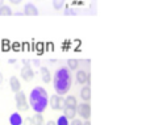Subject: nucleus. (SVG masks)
<instances>
[{"instance_id":"obj_8","label":"nucleus","mask_w":150,"mask_h":125,"mask_svg":"<svg viewBox=\"0 0 150 125\" xmlns=\"http://www.w3.org/2000/svg\"><path fill=\"white\" fill-rule=\"evenodd\" d=\"M24 119L21 117L20 112H15L9 116V124L11 125H23Z\"/></svg>"},{"instance_id":"obj_5","label":"nucleus","mask_w":150,"mask_h":125,"mask_svg":"<svg viewBox=\"0 0 150 125\" xmlns=\"http://www.w3.org/2000/svg\"><path fill=\"white\" fill-rule=\"evenodd\" d=\"M76 82L79 84L90 83L91 78H90V74H88V71H86V70H78L76 71Z\"/></svg>"},{"instance_id":"obj_27","label":"nucleus","mask_w":150,"mask_h":125,"mask_svg":"<svg viewBox=\"0 0 150 125\" xmlns=\"http://www.w3.org/2000/svg\"><path fill=\"white\" fill-rule=\"evenodd\" d=\"M23 63H24V66H29V61L28 59H23Z\"/></svg>"},{"instance_id":"obj_17","label":"nucleus","mask_w":150,"mask_h":125,"mask_svg":"<svg viewBox=\"0 0 150 125\" xmlns=\"http://www.w3.org/2000/svg\"><path fill=\"white\" fill-rule=\"evenodd\" d=\"M33 123L34 125H44V116H42V113L36 112V115L33 116Z\"/></svg>"},{"instance_id":"obj_18","label":"nucleus","mask_w":150,"mask_h":125,"mask_svg":"<svg viewBox=\"0 0 150 125\" xmlns=\"http://www.w3.org/2000/svg\"><path fill=\"white\" fill-rule=\"evenodd\" d=\"M65 1L66 0H53V8L55 11H61L65 5Z\"/></svg>"},{"instance_id":"obj_28","label":"nucleus","mask_w":150,"mask_h":125,"mask_svg":"<svg viewBox=\"0 0 150 125\" xmlns=\"http://www.w3.org/2000/svg\"><path fill=\"white\" fill-rule=\"evenodd\" d=\"M83 125H91V123H90V120H86V121H84V124H83Z\"/></svg>"},{"instance_id":"obj_19","label":"nucleus","mask_w":150,"mask_h":125,"mask_svg":"<svg viewBox=\"0 0 150 125\" xmlns=\"http://www.w3.org/2000/svg\"><path fill=\"white\" fill-rule=\"evenodd\" d=\"M57 125H70V124H69V119L66 117L65 115L59 116V117H58V120H57Z\"/></svg>"},{"instance_id":"obj_4","label":"nucleus","mask_w":150,"mask_h":125,"mask_svg":"<svg viewBox=\"0 0 150 125\" xmlns=\"http://www.w3.org/2000/svg\"><path fill=\"white\" fill-rule=\"evenodd\" d=\"M76 111H78V115L82 116V119H84V120H90V117H91V105H90L88 102H84V103H82V104H78Z\"/></svg>"},{"instance_id":"obj_24","label":"nucleus","mask_w":150,"mask_h":125,"mask_svg":"<svg viewBox=\"0 0 150 125\" xmlns=\"http://www.w3.org/2000/svg\"><path fill=\"white\" fill-rule=\"evenodd\" d=\"M33 63H34L36 66H38V67H40V65H41V61H40V59H33Z\"/></svg>"},{"instance_id":"obj_10","label":"nucleus","mask_w":150,"mask_h":125,"mask_svg":"<svg viewBox=\"0 0 150 125\" xmlns=\"http://www.w3.org/2000/svg\"><path fill=\"white\" fill-rule=\"evenodd\" d=\"M80 97H82L83 102H90V100H91V88H90V84L82 87V90H80Z\"/></svg>"},{"instance_id":"obj_3","label":"nucleus","mask_w":150,"mask_h":125,"mask_svg":"<svg viewBox=\"0 0 150 125\" xmlns=\"http://www.w3.org/2000/svg\"><path fill=\"white\" fill-rule=\"evenodd\" d=\"M15 100H16V107H17L18 112H26L29 109V104L30 103H28V100H26L25 92H23V91L16 92Z\"/></svg>"},{"instance_id":"obj_13","label":"nucleus","mask_w":150,"mask_h":125,"mask_svg":"<svg viewBox=\"0 0 150 125\" xmlns=\"http://www.w3.org/2000/svg\"><path fill=\"white\" fill-rule=\"evenodd\" d=\"M59 100H61V96H59V95H53V96L50 97V107H52V109H54V111L61 109V107H59Z\"/></svg>"},{"instance_id":"obj_7","label":"nucleus","mask_w":150,"mask_h":125,"mask_svg":"<svg viewBox=\"0 0 150 125\" xmlns=\"http://www.w3.org/2000/svg\"><path fill=\"white\" fill-rule=\"evenodd\" d=\"M24 13H25L26 16H37L40 12H38V8H37L34 4L26 3L25 7H24Z\"/></svg>"},{"instance_id":"obj_9","label":"nucleus","mask_w":150,"mask_h":125,"mask_svg":"<svg viewBox=\"0 0 150 125\" xmlns=\"http://www.w3.org/2000/svg\"><path fill=\"white\" fill-rule=\"evenodd\" d=\"M9 86H11V90H12L15 94L18 91H21V83H20L17 76H12V78L9 79Z\"/></svg>"},{"instance_id":"obj_14","label":"nucleus","mask_w":150,"mask_h":125,"mask_svg":"<svg viewBox=\"0 0 150 125\" xmlns=\"http://www.w3.org/2000/svg\"><path fill=\"white\" fill-rule=\"evenodd\" d=\"M79 62H80L79 59H75V58H71V59H69V61H67V67L70 69L71 71L78 70V69H79V65H80Z\"/></svg>"},{"instance_id":"obj_30","label":"nucleus","mask_w":150,"mask_h":125,"mask_svg":"<svg viewBox=\"0 0 150 125\" xmlns=\"http://www.w3.org/2000/svg\"><path fill=\"white\" fill-rule=\"evenodd\" d=\"M1 83H3V74L0 73V84H1Z\"/></svg>"},{"instance_id":"obj_29","label":"nucleus","mask_w":150,"mask_h":125,"mask_svg":"<svg viewBox=\"0 0 150 125\" xmlns=\"http://www.w3.org/2000/svg\"><path fill=\"white\" fill-rule=\"evenodd\" d=\"M8 62H9V63H16V59H13V58H12V59H9Z\"/></svg>"},{"instance_id":"obj_21","label":"nucleus","mask_w":150,"mask_h":125,"mask_svg":"<svg viewBox=\"0 0 150 125\" xmlns=\"http://www.w3.org/2000/svg\"><path fill=\"white\" fill-rule=\"evenodd\" d=\"M23 125H34V123H33V117H26V119H24Z\"/></svg>"},{"instance_id":"obj_12","label":"nucleus","mask_w":150,"mask_h":125,"mask_svg":"<svg viewBox=\"0 0 150 125\" xmlns=\"http://www.w3.org/2000/svg\"><path fill=\"white\" fill-rule=\"evenodd\" d=\"M63 115H65L69 120H73V119H75V116L78 115V111H76V108H74V107H66L65 109H63Z\"/></svg>"},{"instance_id":"obj_6","label":"nucleus","mask_w":150,"mask_h":125,"mask_svg":"<svg viewBox=\"0 0 150 125\" xmlns=\"http://www.w3.org/2000/svg\"><path fill=\"white\" fill-rule=\"evenodd\" d=\"M21 78L24 79L25 82H30L32 79L34 78V71L32 70L30 66H24L23 69H21Z\"/></svg>"},{"instance_id":"obj_11","label":"nucleus","mask_w":150,"mask_h":125,"mask_svg":"<svg viewBox=\"0 0 150 125\" xmlns=\"http://www.w3.org/2000/svg\"><path fill=\"white\" fill-rule=\"evenodd\" d=\"M40 74H41V79L44 83H50L52 81V75H50V70L47 67H41L40 69Z\"/></svg>"},{"instance_id":"obj_23","label":"nucleus","mask_w":150,"mask_h":125,"mask_svg":"<svg viewBox=\"0 0 150 125\" xmlns=\"http://www.w3.org/2000/svg\"><path fill=\"white\" fill-rule=\"evenodd\" d=\"M9 3H11V4L18 5V4H21V3H23V0H9Z\"/></svg>"},{"instance_id":"obj_1","label":"nucleus","mask_w":150,"mask_h":125,"mask_svg":"<svg viewBox=\"0 0 150 125\" xmlns=\"http://www.w3.org/2000/svg\"><path fill=\"white\" fill-rule=\"evenodd\" d=\"M54 90L57 95H65L70 91L71 84H73V75H71V70L69 67H61L57 70L54 78Z\"/></svg>"},{"instance_id":"obj_15","label":"nucleus","mask_w":150,"mask_h":125,"mask_svg":"<svg viewBox=\"0 0 150 125\" xmlns=\"http://www.w3.org/2000/svg\"><path fill=\"white\" fill-rule=\"evenodd\" d=\"M66 107H74V108H76L78 107L76 97L73 96V95H69V96L66 97Z\"/></svg>"},{"instance_id":"obj_26","label":"nucleus","mask_w":150,"mask_h":125,"mask_svg":"<svg viewBox=\"0 0 150 125\" xmlns=\"http://www.w3.org/2000/svg\"><path fill=\"white\" fill-rule=\"evenodd\" d=\"M13 15H15V16H24L25 13H24V12H13Z\"/></svg>"},{"instance_id":"obj_22","label":"nucleus","mask_w":150,"mask_h":125,"mask_svg":"<svg viewBox=\"0 0 150 125\" xmlns=\"http://www.w3.org/2000/svg\"><path fill=\"white\" fill-rule=\"evenodd\" d=\"M83 124L84 123H83L80 119H73V120H71V125H83Z\"/></svg>"},{"instance_id":"obj_20","label":"nucleus","mask_w":150,"mask_h":125,"mask_svg":"<svg viewBox=\"0 0 150 125\" xmlns=\"http://www.w3.org/2000/svg\"><path fill=\"white\" fill-rule=\"evenodd\" d=\"M63 15H65V16H70V15L75 16V15H78V12L74 9V8H66V9L63 11Z\"/></svg>"},{"instance_id":"obj_25","label":"nucleus","mask_w":150,"mask_h":125,"mask_svg":"<svg viewBox=\"0 0 150 125\" xmlns=\"http://www.w3.org/2000/svg\"><path fill=\"white\" fill-rule=\"evenodd\" d=\"M46 125H57V121H53V120H49L46 123Z\"/></svg>"},{"instance_id":"obj_2","label":"nucleus","mask_w":150,"mask_h":125,"mask_svg":"<svg viewBox=\"0 0 150 125\" xmlns=\"http://www.w3.org/2000/svg\"><path fill=\"white\" fill-rule=\"evenodd\" d=\"M29 103L34 112L42 113L49 105V96L46 90L42 87H34L29 94Z\"/></svg>"},{"instance_id":"obj_31","label":"nucleus","mask_w":150,"mask_h":125,"mask_svg":"<svg viewBox=\"0 0 150 125\" xmlns=\"http://www.w3.org/2000/svg\"><path fill=\"white\" fill-rule=\"evenodd\" d=\"M4 5V0H0V7H3Z\"/></svg>"},{"instance_id":"obj_16","label":"nucleus","mask_w":150,"mask_h":125,"mask_svg":"<svg viewBox=\"0 0 150 125\" xmlns=\"http://www.w3.org/2000/svg\"><path fill=\"white\" fill-rule=\"evenodd\" d=\"M11 15H13V12L9 5L4 4L3 7H0V16H11Z\"/></svg>"}]
</instances>
